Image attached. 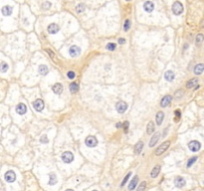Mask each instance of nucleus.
Wrapping results in <instances>:
<instances>
[{"label": "nucleus", "mask_w": 204, "mask_h": 191, "mask_svg": "<svg viewBox=\"0 0 204 191\" xmlns=\"http://www.w3.org/2000/svg\"><path fill=\"white\" fill-rule=\"evenodd\" d=\"M171 100H172V97H171V96H169V95H167V96H164V97L162 98L161 102H160V106H161L162 108H164V107H167V106H168V105L170 104Z\"/></svg>", "instance_id": "nucleus-11"}, {"label": "nucleus", "mask_w": 204, "mask_h": 191, "mask_svg": "<svg viewBox=\"0 0 204 191\" xmlns=\"http://www.w3.org/2000/svg\"><path fill=\"white\" fill-rule=\"evenodd\" d=\"M180 116H181V112H180V110L176 109V110H175V121H178L179 118H180Z\"/></svg>", "instance_id": "nucleus-36"}, {"label": "nucleus", "mask_w": 204, "mask_h": 191, "mask_svg": "<svg viewBox=\"0 0 204 191\" xmlns=\"http://www.w3.org/2000/svg\"><path fill=\"white\" fill-rule=\"evenodd\" d=\"M26 111H27V108L24 104H19L16 107V112L18 114H24V113H26Z\"/></svg>", "instance_id": "nucleus-14"}, {"label": "nucleus", "mask_w": 204, "mask_h": 191, "mask_svg": "<svg viewBox=\"0 0 204 191\" xmlns=\"http://www.w3.org/2000/svg\"><path fill=\"white\" fill-rule=\"evenodd\" d=\"M142 147H143V142H142V141L137 142V143L135 144V146H134V152H135L136 154H139L140 151L142 150Z\"/></svg>", "instance_id": "nucleus-23"}, {"label": "nucleus", "mask_w": 204, "mask_h": 191, "mask_svg": "<svg viewBox=\"0 0 204 191\" xmlns=\"http://www.w3.org/2000/svg\"><path fill=\"white\" fill-rule=\"evenodd\" d=\"M67 76H68V78H69V79H74V78L76 77V74H75L73 71H70V72H68Z\"/></svg>", "instance_id": "nucleus-38"}, {"label": "nucleus", "mask_w": 204, "mask_h": 191, "mask_svg": "<svg viewBox=\"0 0 204 191\" xmlns=\"http://www.w3.org/2000/svg\"><path fill=\"white\" fill-rule=\"evenodd\" d=\"M40 141H41L42 143H47V142H48V137H47V136H42L41 138H40Z\"/></svg>", "instance_id": "nucleus-39"}, {"label": "nucleus", "mask_w": 204, "mask_h": 191, "mask_svg": "<svg viewBox=\"0 0 204 191\" xmlns=\"http://www.w3.org/2000/svg\"><path fill=\"white\" fill-rule=\"evenodd\" d=\"M155 118H156V123H157L158 125L161 124V123H162V120H163V118H164V113H163L162 111H158V112L156 113Z\"/></svg>", "instance_id": "nucleus-20"}, {"label": "nucleus", "mask_w": 204, "mask_h": 191, "mask_svg": "<svg viewBox=\"0 0 204 191\" xmlns=\"http://www.w3.org/2000/svg\"><path fill=\"white\" fill-rule=\"evenodd\" d=\"M130 175H131V173H130V172H129V173H128V174L126 175V177L124 178V180H123V182H122V184H121L122 186H124V185L127 183V181H128V179L129 178V176H130Z\"/></svg>", "instance_id": "nucleus-35"}, {"label": "nucleus", "mask_w": 204, "mask_h": 191, "mask_svg": "<svg viewBox=\"0 0 204 191\" xmlns=\"http://www.w3.org/2000/svg\"><path fill=\"white\" fill-rule=\"evenodd\" d=\"M69 54L71 55L72 57H77V56H79V55L81 54V49H80V47H78V46H72L70 49H69Z\"/></svg>", "instance_id": "nucleus-9"}, {"label": "nucleus", "mask_w": 204, "mask_h": 191, "mask_svg": "<svg viewBox=\"0 0 204 191\" xmlns=\"http://www.w3.org/2000/svg\"><path fill=\"white\" fill-rule=\"evenodd\" d=\"M38 71H39V73H40L41 75H43V76L47 75V74H48V72H49L48 67H47V66H45V65H40V66H39V68H38Z\"/></svg>", "instance_id": "nucleus-21"}, {"label": "nucleus", "mask_w": 204, "mask_h": 191, "mask_svg": "<svg viewBox=\"0 0 204 191\" xmlns=\"http://www.w3.org/2000/svg\"><path fill=\"white\" fill-rule=\"evenodd\" d=\"M143 9H144L145 12L150 13L151 11H153V9H154V4H153L151 1H146V2H144V4H143Z\"/></svg>", "instance_id": "nucleus-12"}, {"label": "nucleus", "mask_w": 204, "mask_h": 191, "mask_svg": "<svg viewBox=\"0 0 204 191\" xmlns=\"http://www.w3.org/2000/svg\"><path fill=\"white\" fill-rule=\"evenodd\" d=\"M106 48H107L108 50H110V51H114V50L117 48V46H116L115 43H109V44L106 46Z\"/></svg>", "instance_id": "nucleus-31"}, {"label": "nucleus", "mask_w": 204, "mask_h": 191, "mask_svg": "<svg viewBox=\"0 0 204 191\" xmlns=\"http://www.w3.org/2000/svg\"><path fill=\"white\" fill-rule=\"evenodd\" d=\"M137 183H138V176L135 175V176L132 178V180L130 181V183H129V185H128V189L130 191L133 190V189L135 188V186L137 185Z\"/></svg>", "instance_id": "nucleus-16"}, {"label": "nucleus", "mask_w": 204, "mask_h": 191, "mask_svg": "<svg viewBox=\"0 0 204 191\" xmlns=\"http://www.w3.org/2000/svg\"><path fill=\"white\" fill-rule=\"evenodd\" d=\"M47 52H48L49 54L51 55V58H52V59H54V58H55V54H54V53H52L50 50H47Z\"/></svg>", "instance_id": "nucleus-43"}, {"label": "nucleus", "mask_w": 204, "mask_h": 191, "mask_svg": "<svg viewBox=\"0 0 204 191\" xmlns=\"http://www.w3.org/2000/svg\"><path fill=\"white\" fill-rule=\"evenodd\" d=\"M188 148H189L191 151L196 152V151H198V150L201 148V144H200V142H198V141H196V140H192V141H190V142L188 143Z\"/></svg>", "instance_id": "nucleus-4"}, {"label": "nucleus", "mask_w": 204, "mask_h": 191, "mask_svg": "<svg viewBox=\"0 0 204 191\" xmlns=\"http://www.w3.org/2000/svg\"><path fill=\"white\" fill-rule=\"evenodd\" d=\"M164 78H165L166 81L172 82L173 79H174V73H173L172 71H167V72H165V74H164Z\"/></svg>", "instance_id": "nucleus-19"}, {"label": "nucleus", "mask_w": 204, "mask_h": 191, "mask_svg": "<svg viewBox=\"0 0 204 191\" xmlns=\"http://www.w3.org/2000/svg\"><path fill=\"white\" fill-rule=\"evenodd\" d=\"M76 11L78 12V13H82L83 11H85V5L84 4H79L78 6L76 7Z\"/></svg>", "instance_id": "nucleus-30"}, {"label": "nucleus", "mask_w": 204, "mask_h": 191, "mask_svg": "<svg viewBox=\"0 0 204 191\" xmlns=\"http://www.w3.org/2000/svg\"><path fill=\"white\" fill-rule=\"evenodd\" d=\"M70 91H71L73 94L77 93V92L79 91V85H78L77 83H72V84L70 85Z\"/></svg>", "instance_id": "nucleus-27"}, {"label": "nucleus", "mask_w": 204, "mask_h": 191, "mask_svg": "<svg viewBox=\"0 0 204 191\" xmlns=\"http://www.w3.org/2000/svg\"><path fill=\"white\" fill-rule=\"evenodd\" d=\"M129 27H130V21H129L128 19H127V20L125 21V24H124V30H125V31H128Z\"/></svg>", "instance_id": "nucleus-33"}, {"label": "nucleus", "mask_w": 204, "mask_h": 191, "mask_svg": "<svg viewBox=\"0 0 204 191\" xmlns=\"http://www.w3.org/2000/svg\"><path fill=\"white\" fill-rule=\"evenodd\" d=\"M66 191H74V190H73V189H67Z\"/></svg>", "instance_id": "nucleus-45"}, {"label": "nucleus", "mask_w": 204, "mask_h": 191, "mask_svg": "<svg viewBox=\"0 0 204 191\" xmlns=\"http://www.w3.org/2000/svg\"><path fill=\"white\" fill-rule=\"evenodd\" d=\"M159 137H160V134H159V133H156V134L153 136L152 138L150 139V142H149V146H150V147H153V146L156 144V142L158 141Z\"/></svg>", "instance_id": "nucleus-18"}, {"label": "nucleus", "mask_w": 204, "mask_h": 191, "mask_svg": "<svg viewBox=\"0 0 204 191\" xmlns=\"http://www.w3.org/2000/svg\"><path fill=\"white\" fill-rule=\"evenodd\" d=\"M153 131H154V123H153L152 121H149L148 122V124H147V129H146V133L148 134V135H150V134H152Z\"/></svg>", "instance_id": "nucleus-29"}, {"label": "nucleus", "mask_w": 204, "mask_h": 191, "mask_svg": "<svg viewBox=\"0 0 204 191\" xmlns=\"http://www.w3.org/2000/svg\"><path fill=\"white\" fill-rule=\"evenodd\" d=\"M203 70H204L203 64H198V65H196L195 68H194V74H196V75H200V74H202Z\"/></svg>", "instance_id": "nucleus-22"}, {"label": "nucleus", "mask_w": 204, "mask_h": 191, "mask_svg": "<svg viewBox=\"0 0 204 191\" xmlns=\"http://www.w3.org/2000/svg\"><path fill=\"white\" fill-rule=\"evenodd\" d=\"M33 108L37 111H42L44 109V102L41 99H38L36 101H34L33 103Z\"/></svg>", "instance_id": "nucleus-6"}, {"label": "nucleus", "mask_w": 204, "mask_h": 191, "mask_svg": "<svg viewBox=\"0 0 204 191\" xmlns=\"http://www.w3.org/2000/svg\"><path fill=\"white\" fill-rule=\"evenodd\" d=\"M119 43H120L121 45H124V44L126 43V39H124V38H120V39H119Z\"/></svg>", "instance_id": "nucleus-42"}, {"label": "nucleus", "mask_w": 204, "mask_h": 191, "mask_svg": "<svg viewBox=\"0 0 204 191\" xmlns=\"http://www.w3.org/2000/svg\"><path fill=\"white\" fill-rule=\"evenodd\" d=\"M4 178H5V180H6L7 182H13V181H15V179H16V174H15L14 171L9 170V171H7V172L5 173Z\"/></svg>", "instance_id": "nucleus-7"}, {"label": "nucleus", "mask_w": 204, "mask_h": 191, "mask_svg": "<svg viewBox=\"0 0 204 191\" xmlns=\"http://www.w3.org/2000/svg\"><path fill=\"white\" fill-rule=\"evenodd\" d=\"M62 159L65 163H71L74 160V155L71 151H65L62 154Z\"/></svg>", "instance_id": "nucleus-2"}, {"label": "nucleus", "mask_w": 204, "mask_h": 191, "mask_svg": "<svg viewBox=\"0 0 204 191\" xmlns=\"http://www.w3.org/2000/svg\"><path fill=\"white\" fill-rule=\"evenodd\" d=\"M52 89H53V92H54L55 94H57V95H59V94H61V93L63 92V86H62L61 84H59V83L55 84Z\"/></svg>", "instance_id": "nucleus-17"}, {"label": "nucleus", "mask_w": 204, "mask_h": 191, "mask_svg": "<svg viewBox=\"0 0 204 191\" xmlns=\"http://www.w3.org/2000/svg\"><path fill=\"white\" fill-rule=\"evenodd\" d=\"M202 40H203V36H202L201 34H199V35L196 37V44H200V43L202 42Z\"/></svg>", "instance_id": "nucleus-37"}, {"label": "nucleus", "mask_w": 204, "mask_h": 191, "mask_svg": "<svg viewBox=\"0 0 204 191\" xmlns=\"http://www.w3.org/2000/svg\"><path fill=\"white\" fill-rule=\"evenodd\" d=\"M94 191H98V190H94Z\"/></svg>", "instance_id": "nucleus-46"}, {"label": "nucleus", "mask_w": 204, "mask_h": 191, "mask_svg": "<svg viewBox=\"0 0 204 191\" xmlns=\"http://www.w3.org/2000/svg\"><path fill=\"white\" fill-rule=\"evenodd\" d=\"M51 7V4L49 3V2H45L44 4H43V8L44 9H49Z\"/></svg>", "instance_id": "nucleus-40"}, {"label": "nucleus", "mask_w": 204, "mask_h": 191, "mask_svg": "<svg viewBox=\"0 0 204 191\" xmlns=\"http://www.w3.org/2000/svg\"><path fill=\"white\" fill-rule=\"evenodd\" d=\"M159 172H160V166L159 165H156L154 168L152 169V171H151V173H150V175H151V177L152 178H155L158 174H159Z\"/></svg>", "instance_id": "nucleus-24"}, {"label": "nucleus", "mask_w": 204, "mask_h": 191, "mask_svg": "<svg viewBox=\"0 0 204 191\" xmlns=\"http://www.w3.org/2000/svg\"><path fill=\"white\" fill-rule=\"evenodd\" d=\"M8 64L7 63H5V62H1L0 63V72H2V73H5V72H7L8 71Z\"/></svg>", "instance_id": "nucleus-26"}, {"label": "nucleus", "mask_w": 204, "mask_h": 191, "mask_svg": "<svg viewBox=\"0 0 204 191\" xmlns=\"http://www.w3.org/2000/svg\"><path fill=\"white\" fill-rule=\"evenodd\" d=\"M169 145H170V141H169V140L163 142L162 144H160V145L158 146V148H157L156 151H155V154H156V155H161V154L169 147Z\"/></svg>", "instance_id": "nucleus-1"}, {"label": "nucleus", "mask_w": 204, "mask_h": 191, "mask_svg": "<svg viewBox=\"0 0 204 191\" xmlns=\"http://www.w3.org/2000/svg\"><path fill=\"white\" fill-rule=\"evenodd\" d=\"M49 177H50V179H49V185H55L56 183H57V176L54 174V173H51L50 175H49Z\"/></svg>", "instance_id": "nucleus-25"}, {"label": "nucleus", "mask_w": 204, "mask_h": 191, "mask_svg": "<svg viewBox=\"0 0 204 191\" xmlns=\"http://www.w3.org/2000/svg\"><path fill=\"white\" fill-rule=\"evenodd\" d=\"M174 183H175V186H176V187H178V188H182V187L185 185L186 181H185V179H184L183 177L178 176V177H176V178H175Z\"/></svg>", "instance_id": "nucleus-13"}, {"label": "nucleus", "mask_w": 204, "mask_h": 191, "mask_svg": "<svg viewBox=\"0 0 204 191\" xmlns=\"http://www.w3.org/2000/svg\"><path fill=\"white\" fill-rule=\"evenodd\" d=\"M1 12H2L3 16H10V15L12 14V12H13V9H12L11 6H9V5H5V6L2 7Z\"/></svg>", "instance_id": "nucleus-10"}, {"label": "nucleus", "mask_w": 204, "mask_h": 191, "mask_svg": "<svg viewBox=\"0 0 204 191\" xmlns=\"http://www.w3.org/2000/svg\"><path fill=\"white\" fill-rule=\"evenodd\" d=\"M197 83H198V80H197V79H191L189 82H187L186 87H187V88H193V87H195V86L197 85Z\"/></svg>", "instance_id": "nucleus-28"}, {"label": "nucleus", "mask_w": 204, "mask_h": 191, "mask_svg": "<svg viewBox=\"0 0 204 191\" xmlns=\"http://www.w3.org/2000/svg\"><path fill=\"white\" fill-rule=\"evenodd\" d=\"M116 126H117V128H118V129H119V128H121V126H122V123H120V122H118V123H117V124H116Z\"/></svg>", "instance_id": "nucleus-44"}, {"label": "nucleus", "mask_w": 204, "mask_h": 191, "mask_svg": "<svg viewBox=\"0 0 204 191\" xmlns=\"http://www.w3.org/2000/svg\"><path fill=\"white\" fill-rule=\"evenodd\" d=\"M59 26L57 25V24H55V23H52V24H50L49 26H48V32L50 33V34H56L57 32H59Z\"/></svg>", "instance_id": "nucleus-15"}, {"label": "nucleus", "mask_w": 204, "mask_h": 191, "mask_svg": "<svg viewBox=\"0 0 204 191\" xmlns=\"http://www.w3.org/2000/svg\"><path fill=\"white\" fill-rule=\"evenodd\" d=\"M196 160H197V157H192V158H190V159L188 160L187 164H186V166H187V167H190L194 162H196Z\"/></svg>", "instance_id": "nucleus-34"}, {"label": "nucleus", "mask_w": 204, "mask_h": 191, "mask_svg": "<svg viewBox=\"0 0 204 191\" xmlns=\"http://www.w3.org/2000/svg\"><path fill=\"white\" fill-rule=\"evenodd\" d=\"M128 122L126 121L124 123V131H125V133H128Z\"/></svg>", "instance_id": "nucleus-41"}, {"label": "nucleus", "mask_w": 204, "mask_h": 191, "mask_svg": "<svg viewBox=\"0 0 204 191\" xmlns=\"http://www.w3.org/2000/svg\"><path fill=\"white\" fill-rule=\"evenodd\" d=\"M127 1H129V0H127Z\"/></svg>", "instance_id": "nucleus-47"}, {"label": "nucleus", "mask_w": 204, "mask_h": 191, "mask_svg": "<svg viewBox=\"0 0 204 191\" xmlns=\"http://www.w3.org/2000/svg\"><path fill=\"white\" fill-rule=\"evenodd\" d=\"M98 144V139L96 138V137L90 136L86 138V145L89 147H95Z\"/></svg>", "instance_id": "nucleus-5"}, {"label": "nucleus", "mask_w": 204, "mask_h": 191, "mask_svg": "<svg viewBox=\"0 0 204 191\" xmlns=\"http://www.w3.org/2000/svg\"><path fill=\"white\" fill-rule=\"evenodd\" d=\"M172 11H173V13H174L175 15L181 14V13L183 12V5H182L180 2H178V1L174 2L173 5H172Z\"/></svg>", "instance_id": "nucleus-3"}, {"label": "nucleus", "mask_w": 204, "mask_h": 191, "mask_svg": "<svg viewBox=\"0 0 204 191\" xmlns=\"http://www.w3.org/2000/svg\"><path fill=\"white\" fill-rule=\"evenodd\" d=\"M145 187H146V182L142 181V182H140V184H139V186L137 188V191H144Z\"/></svg>", "instance_id": "nucleus-32"}, {"label": "nucleus", "mask_w": 204, "mask_h": 191, "mask_svg": "<svg viewBox=\"0 0 204 191\" xmlns=\"http://www.w3.org/2000/svg\"><path fill=\"white\" fill-rule=\"evenodd\" d=\"M116 109H117V110L120 113H124L127 110V109H128V104L125 103V102H119L116 105Z\"/></svg>", "instance_id": "nucleus-8"}]
</instances>
